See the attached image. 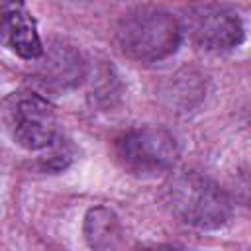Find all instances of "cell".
Masks as SVG:
<instances>
[{"label": "cell", "instance_id": "cell-1", "mask_svg": "<svg viewBox=\"0 0 251 251\" xmlns=\"http://www.w3.org/2000/svg\"><path fill=\"white\" fill-rule=\"evenodd\" d=\"M116 41L127 59L157 63L176 53L182 41V25L163 8L141 6L122 18L116 29Z\"/></svg>", "mask_w": 251, "mask_h": 251}, {"label": "cell", "instance_id": "cell-2", "mask_svg": "<svg viewBox=\"0 0 251 251\" xmlns=\"http://www.w3.org/2000/svg\"><path fill=\"white\" fill-rule=\"evenodd\" d=\"M165 200L182 224L198 229H218L229 222L233 212L226 190L194 171L175 175L167 182Z\"/></svg>", "mask_w": 251, "mask_h": 251}, {"label": "cell", "instance_id": "cell-3", "mask_svg": "<svg viewBox=\"0 0 251 251\" xmlns=\"http://www.w3.org/2000/svg\"><path fill=\"white\" fill-rule=\"evenodd\" d=\"M116 157L127 173L153 178L175 169L180 145L169 129L145 126L124 133L116 141Z\"/></svg>", "mask_w": 251, "mask_h": 251}, {"label": "cell", "instance_id": "cell-4", "mask_svg": "<svg viewBox=\"0 0 251 251\" xmlns=\"http://www.w3.org/2000/svg\"><path fill=\"white\" fill-rule=\"evenodd\" d=\"M4 120L12 139L29 149H45L55 141L57 116L53 106L35 92H14L4 102Z\"/></svg>", "mask_w": 251, "mask_h": 251}, {"label": "cell", "instance_id": "cell-5", "mask_svg": "<svg viewBox=\"0 0 251 251\" xmlns=\"http://www.w3.org/2000/svg\"><path fill=\"white\" fill-rule=\"evenodd\" d=\"M192 39L208 51H229L241 45L245 27L239 14L220 0H198L186 12Z\"/></svg>", "mask_w": 251, "mask_h": 251}, {"label": "cell", "instance_id": "cell-6", "mask_svg": "<svg viewBox=\"0 0 251 251\" xmlns=\"http://www.w3.org/2000/svg\"><path fill=\"white\" fill-rule=\"evenodd\" d=\"M0 43L25 61L43 53L35 18L24 0H0Z\"/></svg>", "mask_w": 251, "mask_h": 251}, {"label": "cell", "instance_id": "cell-7", "mask_svg": "<svg viewBox=\"0 0 251 251\" xmlns=\"http://www.w3.org/2000/svg\"><path fill=\"white\" fill-rule=\"evenodd\" d=\"M35 78L45 90L61 92L75 88L84 76V59L82 55L63 41H51L47 49L35 59Z\"/></svg>", "mask_w": 251, "mask_h": 251}, {"label": "cell", "instance_id": "cell-8", "mask_svg": "<svg viewBox=\"0 0 251 251\" xmlns=\"http://www.w3.org/2000/svg\"><path fill=\"white\" fill-rule=\"evenodd\" d=\"M84 237L94 249H114L122 241V226L118 216L106 208H90L84 216Z\"/></svg>", "mask_w": 251, "mask_h": 251}]
</instances>
